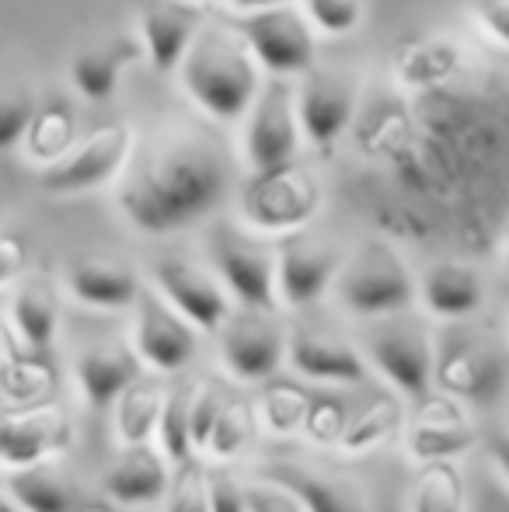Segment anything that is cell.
<instances>
[{
    "label": "cell",
    "mask_w": 509,
    "mask_h": 512,
    "mask_svg": "<svg viewBox=\"0 0 509 512\" xmlns=\"http://www.w3.org/2000/svg\"><path fill=\"white\" fill-rule=\"evenodd\" d=\"M227 171L210 147L171 140L150 150L119 185V209L143 234H171L220 203Z\"/></svg>",
    "instance_id": "cell-1"
},
{
    "label": "cell",
    "mask_w": 509,
    "mask_h": 512,
    "mask_svg": "<svg viewBox=\"0 0 509 512\" xmlns=\"http://www.w3.org/2000/svg\"><path fill=\"white\" fill-rule=\"evenodd\" d=\"M185 95L220 122H238L262 88V67L238 32L224 25H199L178 63Z\"/></svg>",
    "instance_id": "cell-2"
},
{
    "label": "cell",
    "mask_w": 509,
    "mask_h": 512,
    "mask_svg": "<svg viewBox=\"0 0 509 512\" xmlns=\"http://www.w3.org/2000/svg\"><path fill=\"white\" fill-rule=\"evenodd\" d=\"M321 209V182L293 157L276 168L255 171L241 192V216L258 234L304 230Z\"/></svg>",
    "instance_id": "cell-3"
},
{
    "label": "cell",
    "mask_w": 509,
    "mask_h": 512,
    "mask_svg": "<svg viewBox=\"0 0 509 512\" xmlns=\"http://www.w3.org/2000/svg\"><path fill=\"white\" fill-rule=\"evenodd\" d=\"M335 286L342 304L363 317L398 314L415 297L412 272L387 241H367L349 262H342Z\"/></svg>",
    "instance_id": "cell-4"
},
{
    "label": "cell",
    "mask_w": 509,
    "mask_h": 512,
    "mask_svg": "<svg viewBox=\"0 0 509 512\" xmlns=\"http://www.w3.org/2000/svg\"><path fill=\"white\" fill-rule=\"evenodd\" d=\"M238 35L252 49L258 67L269 70L272 77H300L314 67V56H318L311 25L290 4L245 11V18L238 21Z\"/></svg>",
    "instance_id": "cell-5"
},
{
    "label": "cell",
    "mask_w": 509,
    "mask_h": 512,
    "mask_svg": "<svg viewBox=\"0 0 509 512\" xmlns=\"http://www.w3.org/2000/svg\"><path fill=\"white\" fill-rule=\"evenodd\" d=\"M133 143V126L105 122V126H98L95 133L77 140L60 161L42 171V189L56 192V196H77V192L98 189V185H105L126 168Z\"/></svg>",
    "instance_id": "cell-6"
},
{
    "label": "cell",
    "mask_w": 509,
    "mask_h": 512,
    "mask_svg": "<svg viewBox=\"0 0 509 512\" xmlns=\"http://www.w3.org/2000/svg\"><path fill=\"white\" fill-rule=\"evenodd\" d=\"M342 251L328 237L290 230L279 251L272 255L276 265V300L286 307H311L328 293L342 269Z\"/></svg>",
    "instance_id": "cell-7"
},
{
    "label": "cell",
    "mask_w": 509,
    "mask_h": 512,
    "mask_svg": "<svg viewBox=\"0 0 509 512\" xmlns=\"http://www.w3.org/2000/svg\"><path fill=\"white\" fill-rule=\"evenodd\" d=\"M245 119V157L252 171L276 168L297 157L300 126L293 112V88L286 84V77H272L269 84L258 88Z\"/></svg>",
    "instance_id": "cell-8"
},
{
    "label": "cell",
    "mask_w": 509,
    "mask_h": 512,
    "mask_svg": "<svg viewBox=\"0 0 509 512\" xmlns=\"http://www.w3.org/2000/svg\"><path fill=\"white\" fill-rule=\"evenodd\" d=\"M293 112L307 143L332 150L356 119V84L335 70H304V84L293 91Z\"/></svg>",
    "instance_id": "cell-9"
},
{
    "label": "cell",
    "mask_w": 509,
    "mask_h": 512,
    "mask_svg": "<svg viewBox=\"0 0 509 512\" xmlns=\"http://www.w3.org/2000/svg\"><path fill=\"white\" fill-rule=\"evenodd\" d=\"M213 262L224 279V290L238 297L241 307L276 310V265L272 251L245 234H234L231 227H220L213 234Z\"/></svg>",
    "instance_id": "cell-10"
},
{
    "label": "cell",
    "mask_w": 509,
    "mask_h": 512,
    "mask_svg": "<svg viewBox=\"0 0 509 512\" xmlns=\"http://www.w3.org/2000/svg\"><path fill=\"white\" fill-rule=\"evenodd\" d=\"M374 366L408 398H422L433 384V363L436 349L433 338L422 324L415 321H394L384 324L367 342Z\"/></svg>",
    "instance_id": "cell-11"
},
{
    "label": "cell",
    "mask_w": 509,
    "mask_h": 512,
    "mask_svg": "<svg viewBox=\"0 0 509 512\" xmlns=\"http://www.w3.org/2000/svg\"><path fill=\"white\" fill-rule=\"evenodd\" d=\"M224 328V363L238 380H269L276 377L286 356V335L272 321V310L245 307L227 314Z\"/></svg>",
    "instance_id": "cell-12"
},
{
    "label": "cell",
    "mask_w": 509,
    "mask_h": 512,
    "mask_svg": "<svg viewBox=\"0 0 509 512\" xmlns=\"http://www.w3.org/2000/svg\"><path fill=\"white\" fill-rule=\"evenodd\" d=\"M70 443H74V422L56 405L0 411V464H42L63 453Z\"/></svg>",
    "instance_id": "cell-13"
},
{
    "label": "cell",
    "mask_w": 509,
    "mask_h": 512,
    "mask_svg": "<svg viewBox=\"0 0 509 512\" xmlns=\"http://www.w3.org/2000/svg\"><path fill=\"white\" fill-rule=\"evenodd\" d=\"M408 457L429 464V460H454L475 446V425L461 401L450 394H422L419 408L408 418Z\"/></svg>",
    "instance_id": "cell-14"
},
{
    "label": "cell",
    "mask_w": 509,
    "mask_h": 512,
    "mask_svg": "<svg viewBox=\"0 0 509 512\" xmlns=\"http://www.w3.org/2000/svg\"><path fill=\"white\" fill-rule=\"evenodd\" d=\"M136 356L161 373H178L196 356V328L161 297H136Z\"/></svg>",
    "instance_id": "cell-15"
},
{
    "label": "cell",
    "mask_w": 509,
    "mask_h": 512,
    "mask_svg": "<svg viewBox=\"0 0 509 512\" xmlns=\"http://www.w3.org/2000/svg\"><path fill=\"white\" fill-rule=\"evenodd\" d=\"M154 279L161 286L164 300L199 331H220V324L231 314V297L227 290L203 272L199 265L185 258H161L154 269Z\"/></svg>",
    "instance_id": "cell-16"
},
{
    "label": "cell",
    "mask_w": 509,
    "mask_h": 512,
    "mask_svg": "<svg viewBox=\"0 0 509 512\" xmlns=\"http://www.w3.org/2000/svg\"><path fill=\"white\" fill-rule=\"evenodd\" d=\"M433 380L457 401H492L506 380L503 352L482 342H457L433 363Z\"/></svg>",
    "instance_id": "cell-17"
},
{
    "label": "cell",
    "mask_w": 509,
    "mask_h": 512,
    "mask_svg": "<svg viewBox=\"0 0 509 512\" xmlns=\"http://www.w3.org/2000/svg\"><path fill=\"white\" fill-rule=\"evenodd\" d=\"M203 25V7L189 0H150L140 11V39L157 74H175Z\"/></svg>",
    "instance_id": "cell-18"
},
{
    "label": "cell",
    "mask_w": 509,
    "mask_h": 512,
    "mask_svg": "<svg viewBox=\"0 0 509 512\" xmlns=\"http://www.w3.org/2000/svg\"><path fill=\"white\" fill-rule=\"evenodd\" d=\"M290 363L300 377L328 384H363L367 363L349 342L321 328H297L290 335Z\"/></svg>",
    "instance_id": "cell-19"
},
{
    "label": "cell",
    "mask_w": 509,
    "mask_h": 512,
    "mask_svg": "<svg viewBox=\"0 0 509 512\" xmlns=\"http://www.w3.org/2000/svg\"><path fill=\"white\" fill-rule=\"evenodd\" d=\"M262 481L286 488L293 499L304 506V512H370L363 492L353 481L332 478V474L307 471L290 460H272L262 467Z\"/></svg>",
    "instance_id": "cell-20"
},
{
    "label": "cell",
    "mask_w": 509,
    "mask_h": 512,
    "mask_svg": "<svg viewBox=\"0 0 509 512\" xmlns=\"http://www.w3.org/2000/svg\"><path fill=\"white\" fill-rule=\"evenodd\" d=\"M74 377L84 401L95 411H105L116 405V398L126 391V384H133L140 377V356L126 342L95 345V349L77 356Z\"/></svg>",
    "instance_id": "cell-21"
},
{
    "label": "cell",
    "mask_w": 509,
    "mask_h": 512,
    "mask_svg": "<svg viewBox=\"0 0 509 512\" xmlns=\"http://www.w3.org/2000/svg\"><path fill=\"white\" fill-rule=\"evenodd\" d=\"M143 46L133 35H109V39L95 42V46L81 49L70 63V81H74L77 95L88 102H109L119 88V77L133 60H140Z\"/></svg>",
    "instance_id": "cell-22"
},
{
    "label": "cell",
    "mask_w": 509,
    "mask_h": 512,
    "mask_svg": "<svg viewBox=\"0 0 509 512\" xmlns=\"http://www.w3.org/2000/svg\"><path fill=\"white\" fill-rule=\"evenodd\" d=\"M461 70V46L443 35H419L408 39L394 53V81L405 91L447 88Z\"/></svg>",
    "instance_id": "cell-23"
},
{
    "label": "cell",
    "mask_w": 509,
    "mask_h": 512,
    "mask_svg": "<svg viewBox=\"0 0 509 512\" xmlns=\"http://www.w3.org/2000/svg\"><path fill=\"white\" fill-rule=\"evenodd\" d=\"M67 286L81 304L98 310H123L133 307L140 297V279L126 262L116 258H81L70 265Z\"/></svg>",
    "instance_id": "cell-24"
},
{
    "label": "cell",
    "mask_w": 509,
    "mask_h": 512,
    "mask_svg": "<svg viewBox=\"0 0 509 512\" xmlns=\"http://www.w3.org/2000/svg\"><path fill=\"white\" fill-rule=\"evenodd\" d=\"M60 286L49 272H35L25 283L14 290V304H11V317L14 328H18L21 342L35 352H46L56 338V328H60Z\"/></svg>",
    "instance_id": "cell-25"
},
{
    "label": "cell",
    "mask_w": 509,
    "mask_h": 512,
    "mask_svg": "<svg viewBox=\"0 0 509 512\" xmlns=\"http://www.w3.org/2000/svg\"><path fill=\"white\" fill-rule=\"evenodd\" d=\"M422 304L429 307V314L457 321V317L475 314L485 304V283L471 265L436 262L422 276Z\"/></svg>",
    "instance_id": "cell-26"
},
{
    "label": "cell",
    "mask_w": 509,
    "mask_h": 512,
    "mask_svg": "<svg viewBox=\"0 0 509 512\" xmlns=\"http://www.w3.org/2000/svg\"><path fill=\"white\" fill-rule=\"evenodd\" d=\"M168 464L147 443L129 446L126 457L105 474V492L123 506H150L168 492Z\"/></svg>",
    "instance_id": "cell-27"
},
{
    "label": "cell",
    "mask_w": 509,
    "mask_h": 512,
    "mask_svg": "<svg viewBox=\"0 0 509 512\" xmlns=\"http://www.w3.org/2000/svg\"><path fill=\"white\" fill-rule=\"evenodd\" d=\"M74 143H77V115L63 98H49L46 105L35 108L25 126V136H21V147H25L28 161H35L39 168L56 164Z\"/></svg>",
    "instance_id": "cell-28"
},
{
    "label": "cell",
    "mask_w": 509,
    "mask_h": 512,
    "mask_svg": "<svg viewBox=\"0 0 509 512\" xmlns=\"http://www.w3.org/2000/svg\"><path fill=\"white\" fill-rule=\"evenodd\" d=\"M7 492L25 512H74V485L42 464L14 467Z\"/></svg>",
    "instance_id": "cell-29"
},
{
    "label": "cell",
    "mask_w": 509,
    "mask_h": 512,
    "mask_svg": "<svg viewBox=\"0 0 509 512\" xmlns=\"http://www.w3.org/2000/svg\"><path fill=\"white\" fill-rule=\"evenodd\" d=\"M405 425V408H401L398 398H377L374 405H367L353 422L342 429L339 436V450L346 457H360V453H370L377 446H384L387 439L398 436V429Z\"/></svg>",
    "instance_id": "cell-30"
},
{
    "label": "cell",
    "mask_w": 509,
    "mask_h": 512,
    "mask_svg": "<svg viewBox=\"0 0 509 512\" xmlns=\"http://www.w3.org/2000/svg\"><path fill=\"white\" fill-rule=\"evenodd\" d=\"M116 405V432L126 446H140L154 436L157 429V415H161V401L164 391L157 380H140L126 384V391L119 394Z\"/></svg>",
    "instance_id": "cell-31"
},
{
    "label": "cell",
    "mask_w": 509,
    "mask_h": 512,
    "mask_svg": "<svg viewBox=\"0 0 509 512\" xmlns=\"http://www.w3.org/2000/svg\"><path fill=\"white\" fill-rule=\"evenodd\" d=\"M255 436V415L252 405L245 398H231L224 401L210 425V436H206L203 453L213 460V464H227V460L241 457L248 450Z\"/></svg>",
    "instance_id": "cell-32"
},
{
    "label": "cell",
    "mask_w": 509,
    "mask_h": 512,
    "mask_svg": "<svg viewBox=\"0 0 509 512\" xmlns=\"http://www.w3.org/2000/svg\"><path fill=\"white\" fill-rule=\"evenodd\" d=\"M412 512H464V478L450 460H429L412 488Z\"/></svg>",
    "instance_id": "cell-33"
},
{
    "label": "cell",
    "mask_w": 509,
    "mask_h": 512,
    "mask_svg": "<svg viewBox=\"0 0 509 512\" xmlns=\"http://www.w3.org/2000/svg\"><path fill=\"white\" fill-rule=\"evenodd\" d=\"M311 405V394L304 391L293 380H265L262 387V401H258V415H262V425L269 436L283 439L293 436L304 422V411Z\"/></svg>",
    "instance_id": "cell-34"
},
{
    "label": "cell",
    "mask_w": 509,
    "mask_h": 512,
    "mask_svg": "<svg viewBox=\"0 0 509 512\" xmlns=\"http://www.w3.org/2000/svg\"><path fill=\"white\" fill-rule=\"evenodd\" d=\"M196 391V380H182L178 387L164 391L161 415H157V436H161L164 457L168 460H185L192 457V439H189V401Z\"/></svg>",
    "instance_id": "cell-35"
},
{
    "label": "cell",
    "mask_w": 509,
    "mask_h": 512,
    "mask_svg": "<svg viewBox=\"0 0 509 512\" xmlns=\"http://www.w3.org/2000/svg\"><path fill=\"white\" fill-rule=\"evenodd\" d=\"M49 387H53V370L46 363L0 352V398L39 401Z\"/></svg>",
    "instance_id": "cell-36"
},
{
    "label": "cell",
    "mask_w": 509,
    "mask_h": 512,
    "mask_svg": "<svg viewBox=\"0 0 509 512\" xmlns=\"http://www.w3.org/2000/svg\"><path fill=\"white\" fill-rule=\"evenodd\" d=\"M164 512H210V488H206V467L196 457L178 460L175 478H168Z\"/></svg>",
    "instance_id": "cell-37"
},
{
    "label": "cell",
    "mask_w": 509,
    "mask_h": 512,
    "mask_svg": "<svg viewBox=\"0 0 509 512\" xmlns=\"http://www.w3.org/2000/svg\"><path fill=\"white\" fill-rule=\"evenodd\" d=\"M304 14L321 32L349 35L363 21V0H304Z\"/></svg>",
    "instance_id": "cell-38"
},
{
    "label": "cell",
    "mask_w": 509,
    "mask_h": 512,
    "mask_svg": "<svg viewBox=\"0 0 509 512\" xmlns=\"http://www.w3.org/2000/svg\"><path fill=\"white\" fill-rule=\"evenodd\" d=\"M300 429L307 432V439L318 446H335L346 429V408L335 398H311V405L304 411Z\"/></svg>",
    "instance_id": "cell-39"
},
{
    "label": "cell",
    "mask_w": 509,
    "mask_h": 512,
    "mask_svg": "<svg viewBox=\"0 0 509 512\" xmlns=\"http://www.w3.org/2000/svg\"><path fill=\"white\" fill-rule=\"evenodd\" d=\"M35 112V98L32 91L25 88H11L0 91V154L11 147H18L21 136H25V126Z\"/></svg>",
    "instance_id": "cell-40"
},
{
    "label": "cell",
    "mask_w": 509,
    "mask_h": 512,
    "mask_svg": "<svg viewBox=\"0 0 509 512\" xmlns=\"http://www.w3.org/2000/svg\"><path fill=\"white\" fill-rule=\"evenodd\" d=\"M220 405H224V394H220L217 384H196L189 401V439L192 450H203L206 436H210V425L217 418Z\"/></svg>",
    "instance_id": "cell-41"
},
{
    "label": "cell",
    "mask_w": 509,
    "mask_h": 512,
    "mask_svg": "<svg viewBox=\"0 0 509 512\" xmlns=\"http://www.w3.org/2000/svg\"><path fill=\"white\" fill-rule=\"evenodd\" d=\"M210 512H245V485L227 471H206Z\"/></svg>",
    "instance_id": "cell-42"
},
{
    "label": "cell",
    "mask_w": 509,
    "mask_h": 512,
    "mask_svg": "<svg viewBox=\"0 0 509 512\" xmlns=\"http://www.w3.org/2000/svg\"><path fill=\"white\" fill-rule=\"evenodd\" d=\"M245 512H304V506L286 488L262 481V485L245 488Z\"/></svg>",
    "instance_id": "cell-43"
},
{
    "label": "cell",
    "mask_w": 509,
    "mask_h": 512,
    "mask_svg": "<svg viewBox=\"0 0 509 512\" xmlns=\"http://www.w3.org/2000/svg\"><path fill=\"white\" fill-rule=\"evenodd\" d=\"M25 265H28V248L21 241V234L0 227V286L14 283L25 272Z\"/></svg>",
    "instance_id": "cell-44"
},
{
    "label": "cell",
    "mask_w": 509,
    "mask_h": 512,
    "mask_svg": "<svg viewBox=\"0 0 509 512\" xmlns=\"http://www.w3.org/2000/svg\"><path fill=\"white\" fill-rule=\"evenodd\" d=\"M478 18L496 42L509 39V0H478Z\"/></svg>",
    "instance_id": "cell-45"
},
{
    "label": "cell",
    "mask_w": 509,
    "mask_h": 512,
    "mask_svg": "<svg viewBox=\"0 0 509 512\" xmlns=\"http://www.w3.org/2000/svg\"><path fill=\"white\" fill-rule=\"evenodd\" d=\"M234 11H262V7H276V4H293V0H227Z\"/></svg>",
    "instance_id": "cell-46"
},
{
    "label": "cell",
    "mask_w": 509,
    "mask_h": 512,
    "mask_svg": "<svg viewBox=\"0 0 509 512\" xmlns=\"http://www.w3.org/2000/svg\"><path fill=\"white\" fill-rule=\"evenodd\" d=\"M74 512H112L109 506H98V502H95V506H81V509H74Z\"/></svg>",
    "instance_id": "cell-47"
},
{
    "label": "cell",
    "mask_w": 509,
    "mask_h": 512,
    "mask_svg": "<svg viewBox=\"0 0 509 512\" xmlns=\"http://www.w3.org/2000/svg\"><path fill=\"white\" fill-rule=\"evenodd\" d=\"M0 512H14V509H7V506H4V502H0Z\"/></svg>",
    "instance_id": "cell-48"
},
{
    "label": "cell",
    "mask_w": 509,
    "mask_h": 512,
    "mask_svg": "<svg viewBox=\"0 0 509 512\" xmlns=\"http://www.w3.org/2000/svg\"><path fill=\"white\" fill-rule=\"evenodd\" d=\"M192 4H210V0H192Z\"/></svg>",
    "instance_id": "cell-49"
}]
</instances>
